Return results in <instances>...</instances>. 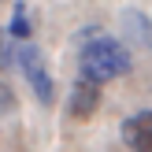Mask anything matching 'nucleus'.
Instances as JSON below:
<instances>
[{
	"mask_svg": "<svg viewBox=\"0 0 152 152\" xmlns=\"http://www.w3.org/2000/svg\"><path fill=\"white\" fill-rule=\"evenodd\" d=\"M78 67H82V78L93 82V86H104V82L119 78V74L130 71V52H126L123 41L115 37H89L78 52Z\"/></svg>",
	"mask_w": 152,
	"mask_h": 152,
	"instance_id": "f257e3e1",
	"label": "nucleus"
},
{
	"mask_svg": "<svg viewBox=\"0 0 152 152\" xmlns=\"http://www.w3.org/2000/svg\"><path fill=\"white\" fill-rule=\"evenodd\" d=\"M15 59H19L22 74H26L30 89H34V96L48 108L52 100H56V82H52V71H48V59H45V52L37 48V45L22 41L19 48H15Z\"/></svg>",
	"mask_w": 152,
	"mask_h": 152,
	"instance_id": "f03ea898",
	"label": "nucleus"
},
{
	"mask_svg": "<svg viewBox=\"0 0 152 152\" xmlns=\"http://www.w3.org/2000/svg\"><path fill=\"white\" fill-rule=\"evenodd\" d=\"M67 111H71L74 119H93L96 111H100V86L78 78L71 86V96H67Z\"/></svg>",
	"mask_w": 152,
	"mask_h": 152,
	"instance_id": "7ed1b4c3",
	"label": "nucleus"
},
{
	"mask_svg": "<svg viewBox=\"0 0 152 152\" xmlns=\"http://www.w3.org/2000/svg\"><path fill=\"white\" fill-rule=\"evenodd\" d=\"M123 141L134 152H152V111H137L123 123Z\"/></svg>",
	"mask_w": 152,
	"mask_h": 152,
	"instance_id": "20e7f679",
	"label": "nucleus"
},
{
	"mask_svg": "<svg viewBox=\"0 0 152 152\" xmlns=\"http://www.w3.org/2000/svg\"><path fill=\"white\" fill-rule=\"evenodd\" d=\"M4 34H7V37H19V41L34 37V22H30V7H26V4H15V11H11V26H7Z\"/></svg>",
	"mask_w": 152,
	"mask_h": 152,
	"instance_id": "39448f33",
	"label": "nucleus"
},
{
	"mask_svg": "<svg viewBox=\"0 0 152 152\" xmlns=\"http://www.w3.org/2000/svg\"><path fill=\"white\" fill-rule=\"evenodd\" d=\"M11 59H15V48H11V37L0 30V71H7L11 67Z\"/></svg>",
	"mask_w": 152,
	"mask_h": 152,
	"instance_id": "423d86ee",
	"label": "nucleus"
},
{
	"mask_svg": "<svg viewBox=\"0 0 152 152\" xmlns=\"http://www.w3.org/2000/svg\"><path fill=\"white\" fill-rule=\"evenodd\" d=\"M15 93H11V86H4V82H0V115H11L15 111Z\"/></svg>",
	"mask_w": 152,
	"mask_h": 152,
	"instance_id": "0eeeda50",
	"label": "nucleus"
}]
</instances>
